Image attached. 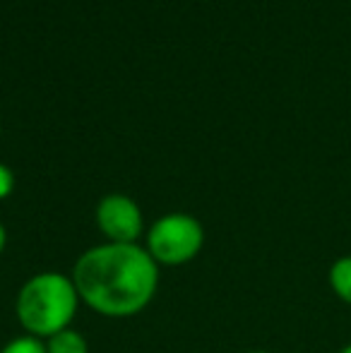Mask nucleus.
I'll list each match as a JSON object with an SVG mask.
<instances>
[{"label":"nucleus","mask_w":351,"mask_h":353,"mask_svg":"<svg viewBox=\"0 0 351 353\" xmlns=\"http://www.w3.org/2000/svg\"><path fill=\"white\" fill-rule=\"evenodd\" d=\"M70 276L82 305L108 320L140 315L159 288V265L140 243L103 241L87 248Z\"/></svg>","instance_id":"1"},{"label":"nucleus","mask_w":351,"mask_h":353,"mask_svg":"<svg viewBox=\"0 0 351 353\" xmlns=\"http://www.w3.org/2000/svg\"><path fill=\"white\" fill-rule=\"evenodd\" d=\"M80 305V293L70 274L39 272L19 286L14 298V317L24 334L46 341L72 327Z\"/></svg>","instance_id":"2"},{"label":"nucleus","mask_w":351,"mask_h":353,"mask_svg":"<svg viewBox=\"0 0 351 353\" xmlns=\"http://www.w3.org/2000/svg\"><path fill=\"white\" fill-rule=\"evenodd\" d=\"M205 248V226L197 216L171 212L145 231V250L159 267H183Z\"/></svg>","instance_id":"3"},{"label":"nucleus","mask_w":351,"mask_h":353,"mask_svg":"<svg viewBox=\"0 0 351 353\" xmlns=\"http://www.w3.org/2000/svg\"><path fill=\"white\" fill-rule=\"evenodd\" d=\"M94 221L108 243H137L145 238V216L137 202L121 192L103 195L94 212Z\"/></svg>","instance_id":"4"},{"label":"nucleus","mask_w":351,"mask_h":353,"mask_svg":"<svg viewBox=\"0 0 351 353\" xmlns=\"http://www.w3.org/2000/svg\"><path fill=\"white\" fill-rule=\"evenodd\" d=\"M330 291L351 307V255H342L330 265L328 270Z\"/></svg>","instance_id":"5"},{"label":"nucleus","mask_w":351,"mask_h":353,"mask_svg":"<svg viewBox=\"0 0 351 353\" xmlns=\"http://www.w3.org/2000/svg\"><path fill=\"white\" fill-rule=\"evenodd\" d=\"M46 353H89V341L75 327H68L46 339Z\"/></svg>","instance_id":"6"},{"label":"nucleus","mask_w":351,"mask_h":353,"mask_svg":"<svg viewBox=\"0 0 351 353\" xmlns=\"http://www.w3.org/2000/svg\"><path fill=\"white\" fill-rule=\"evenodd\" d=\"M0 353H46V341L29 334H19L14 339H10L0 349Z\"/></svg>","instance_id":"7"},{"label":"nucleus","mask_w":351,"mask_h":353,"mask_svg":"<svg viewBox=\"0 0 351 353\" xmlns=\"http://www.w3.org/2000/svg\"><path fill=\"white\" fill-rule=\"evenodd\" d=\"M14 190V173L5 163H0V200L10 197Z\"/></svg>","instance_id":"8"},{"label":"nucleus","mask_w":351,"mask_h":353,"mask_svg":"<svg viewBox=\"0 0 351 353\" xmlns=\"http://www.w3.org/2000/svg\"><path fill=\"white\" fill-rule=\"evenodd\" d=\"M5 245H8V231H5V226H3V221H0V255H3V250H5Z\"/></svg>","instance_id":"9"},{"label":"nucleus","mask_w":351,"mask_h":353,"mask_svg":"<svg viewBox=\"0 0 351 353\" xmlns=\"http://www.w3.org/2000/svg\"><path fill=\"white\" fill-rule=\"evenodd\" d=\"M337 353H351V344H347V346H342V349H339Z\"/></svg>","instance_id":"10"},{"label":"nucleus","mask_w":351,"mask_h":353,"mask_svg":"<svg viewBox=\"0 0 351 353\" xmlns=\"http://www.w3.org/2000/svg\"><path fill=\"white\" fill-rule=\"evenodd\" d=\"M243 353H272V351H263V349H253V351H243Z\"/></svg>","instance_id":"11"}]
</instances>
